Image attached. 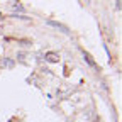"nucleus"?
Listing matches in <instances>:
<instances>
[{"label": "nucleus", "mask_w": 122, "mask_h": 122, "mask_svg": "<svg viewBox=\"0 0 122 122\" xmlns=\"http://www.w3.org/2000/svg\"><path fill=\"white\" fill-rule=\"evenodd\" d=\"M83 59L86 61V63L92 66V68H93V70H98V66H97V63H95V61H93V58H92L88 53H83Z\"/></svg>", "instance_id": "nucleus-1"}, {"label": "nucleus", "mask_w": 122, "mask_h": 122, "mask_svg": "<svg viewBox=\"0 0 122 122\" xmlns=\"http://www.w3.org/2000/svg\"><path fill=\"white\" fill-rule=\"evenodd\" d=\"M46 61H49V63H58L59 56L56 53H48V54H46Z\"/></svg>", "instance_id": "nucleus-2"}, {"label": "nucleus", "mask_w": 122, "mask_h": 122, "mask_svg": "<svg viewBox=\"0 0 122 122\" xmlns=\"http://www.w3.org/2000/svg\"><path fill=\"white\" fill-rule=\"evenodd\" d=\"M10 10H12V12H24V7H22V4H19V2H12V4H10Z\"/></svg>", "instance_id": "nucleus-3"}, {"label": "nucleus", "mask_w": 122, "mask_h": 122, "mask_svg": "<svg viewBox=\"0 0 122 122\" xmlns=\"http://www.w3.org/2000/svg\"><path fill=\"white\" fill-rule=\"evenodd\" d=\"M48 24H49V25H54L56 29H61V30H63V32H66V34L70 32V30H68V29H66L65 25H61V24H56V22H48Z\"/></svg>", "instance_id": "nucleus-4"}, {"label": "nucleus", "mask_w": 122, "mask_h": 122, "mask_svg": "<svg viewBox=\"0 0 122 122\" xmlns=\"http://www.w3.org/2000/svg\"><path fill=\"white\" fill-rule=\"evenodd\" d=\"M2 65L7 66V68H12V66H14V61H12V59H4V61H2Z\"/></svg>", "instance_id": "nucleus-5"}]
</instances>
